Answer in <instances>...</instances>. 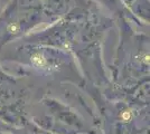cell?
Returning <instances> with one entry per match:
<instances>
[{"mask_svg":"<svg viewBox=\"0 0 150 134\" xmlns=\"http://www.w3.org/2000/svg\"><path fill=\"white\" fill-rule=\"evenodd\" d=\"M113 26L115 20L103 15L98 5L91 0H77L63 18L19 40L69 51L86 83L102 91L110 85L103 63L102 44L108 30Z\"/></svg>","mask_w":150,"mask_h":134,"instance_id":"1","label":"cell"},{"mask_svg":"<svg viewBox=\"0 0 150 134\" xmlns=\"http://www.w3.org/2000/svg\"><path fill=\"white\" fill-rule=\"evenodd\" d=\"M75 4L76 0H10L0 13V51L40 25L59 20Z\"/></svg>","mask_w":150,"mask_h":134,"instance_id":"4","label":"cell"},{"mask_svg":"<svg viewBox=\"0 0 150 134\" xmlns=\"http://www.w3.org/2000/svg\"><path fill=\"white\" fill-rule=\"evenodd\" d=\"M29 121L53 134H100L99 126L88 124L76 107L50 93L33 103Z\"/></svg>","mask_w":150,"mask_h":134,"instance_id":"6","label":"cell"},{"mask_svg":"<svg viewBox=\"0 0 150 134\" xmlns=\"http://www.w3.org/2000/svg\"><path fill=\"white\" fill-rule=\"evenodd\" d=\"M0 63L17 65L16 76L28 81L48 79L50 83H69L83 89L86 81L69 51L47 45L16 40L0 51Z\"/></svg>","mask_w":150,"mask_h":134,"instance_id":"3","label":"cell"},{"mask_svg":"<svg viewBox=\"0 0 150 134\" xmlns=\"http://www.w3.org/2000/svg\"><path fill=\"white\" fill-rule=\"evenodd\" d=\"M91 1L99 7H102L103 9L108 10L109 13H112L111 17L114 20L125 18L138 27H142V25L125 9V7L122 5V2L120 0H91Z\"/></svg>","mask_w":150,"mask_h":134,"instance_id":"7","label":"cell"},{"mask_svg":"<svg viewBox=\"0 0 150 134\" xmlns=\"http://www.w3.org/2000/svg\"><path fill=\"white\" fill-rule=\"evenodd\" d=\"M1 9H2V8H1V6H0V13H1Z\"/></svg>","mask_w":150,"mask_h":134,"instance_id":"11","label":"cell"},{"mask_svg":"<svg viewBox=\"0 0 150 134\" xmlns=\"http://www.w3.org/2000/svg\"><path fill=\"white\" fill-rule=\"evenodd\" d=\"M142 26H149V0H120Z\"/></svg>","mask_w":150,"mask_h":134,"instance_id":"8","label":"cell"},{"mask_svg":"<svg viewBox=\"0 0 150 134\" xmlns=\"http://www.w3.org/2000/svg\"><path fill=\"white\" fill-rule=\"evenodd\" d=\"M119 45L110 66V85L102 89L109 100L149 105V36L139 32L125 18L115 20Z\"/></svg>","mask_w":150,"mask_h":134,"instance_id":"2","label":"cell"},{"mask_svg":"<svg viewBox=\"0 0 150 134\" xmlns=\"http://www.w3.org/2000/svg\"><path fill=\"white\" fill-rule=\"evenodd\" d=\"M0 133L1 134H53L34 124L31 121L27 122L21 126H9L0 122Z\"/></svg>","mask_w":150,"mask_h":134,"instance_id":"9","label":"cell"},{"mask_svg":"<svg viewBox=\"0 0 150 134\" xmlns=\"http://www.w3.org/2000/svg\"><path fill=\"white\" fill-rule=\"evenodd\" d=\"M0 134H1V133H0Z\"/></svg>","mask_w":150,"mask_h":134,"instance_id":"12","label":"cell"},{"mask_svg":"<svg viewBox=\"0 0 150 134\" xmlns=\"http://www.w3.org/2000/svg\"><path fill=\"white\" fill-rule=\"evenodd\" d=\"M10 75H11V74H8L6 70H5V68H2V67L0 66V87L4 85V83L6 82L8 78L10 77Z\"/></svg>","mask_w":150,"mask_h":134,"instance_id":"10","label":"cell"},{"mask_svg":"<svg viewBox=\"0 0 150 134\" xmlns=\"http://www.w3.org/2000/svg\"><path fill=\"white\" fill-rule=\"evenodd\" d=\"M83 91L99 109L102 134H147L149 105L125 100H109L102 95L101 89L88 84Z\"/></svg>","mask_w":150,"mask_h":134,"instance_id":"5","label":"cell"}]
</instances>
